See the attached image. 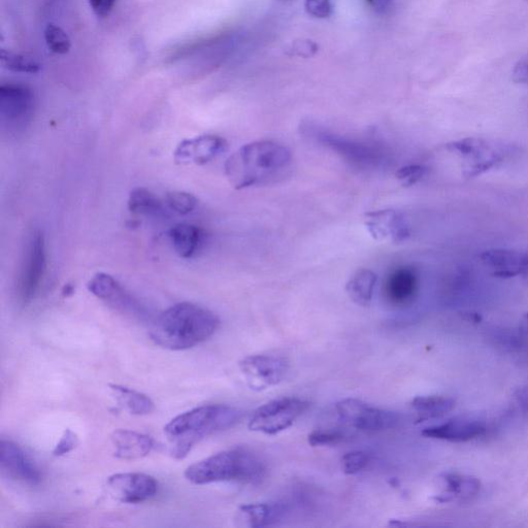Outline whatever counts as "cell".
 I'll list each match as a JSON object with an SVG mask.
<instances>
[{
    "mask_svg": "<svg viewBox=\"0 0 528 528\" xmlns=\"http://www.w3.org/2000/svg\"><path fill=\"white\" fill-rule=\"evenodd\" d=\"M220 320L212 311L191 303H180L165 310L154 322L151 340L159 347L182 351L210 339Z\"/></svg>",
    "mask_w": 528,
    "mask_h": 528,
    "instance_id": "6da1fadb",
    "label": "cell"
},
{
    "mask_svg": "<svg viewBox=\"0 0 528 528\" xmlns=\"http://www.w3.org/2000/svg\"><path fill=\"white\" fill-rule=\"evenodd\" d=\"M292 162L287 147L273 141H257L230 155L224 165L227 180L237 190L268 183L285 172Z\"/></svg>",
    "mask_w": 528,
    "mask_h": 528,
    "instance_id": "7a4b0ae2",
    "label": "cell"
},
{
    "mask_svg": "<svg viewBox=\"0 0 528 528\" xmlns=\"http://www.w3.org/2000/svg\"><path fill=\"white\" fill-rule=\"evenodd\" d=\"M242 418V412L226 405L202 406L174 418L164 427L176 459L185 458L203 439L226 431Z\"/></svg>",
    "mask_w": 528,
    "mask_h": 528,
    "instance_id": "3957f363",
    "label": "cell"
},
{
    "mask_svg": "<svg viewBox=\"0 0 528 528\" xmlns=\"http://www.w3.org/2000/svg\"><path fill=\"white\" fill-rule=\"evenodd\" d=\"M184 475L195 485L230 481L258 484L267 476V465L254 452L236 448L195 462Z\"/></svg>",
    "mask_w": 528,
    "mask_h": 528,
    "instance_id": "277c9868",
    "label": "cell"
},
{
    "mask_svg": "<svg viewBox=\"0 0 528 528\" xmlns=\"http://www.w3.org/2000/svg\"><path fill=\"white\" fill-rule=\"evenodd\" d=\"M46 271V243L41 230L32 231L25 245L17 281V299L22 306L35 299Z\"/></svg>",
    "mask_w": 528,
    "mask_h": 528,
    "instance_id": "5b68a950",
    "label": "cell"
},
{
    "mask_svg": "<svg viewBox=\"0 0 528 528\" xmlns=\"http://www.w3.org/2000/svg\"><path fill=\"white\" fill-rule=\"evenodd\" d=\"M310 407L309 402L297 398H282L258 408L250 418V431L275 436L299 419Z\"/></svg>",
    "mask_w": 528,
    "mask_h": 528,
    "instance_id": "8992f818",
    "label": "cell"
},
{
    "mask_svg": "<svg viewBox=\"0 0 528 528\" xmlns=\"http://www.w3.org/2000/svg\"><path fill=\"white\" fill-rule=\"evenodd\" d=\"M338 419L362 433H378L396 426L398 415L356 399H345L336 404Z\"/></svg>",
    "mask_w": 528,
    "mask_h": 528,
    "instance_id": "52a82bcc",
    "label": "cell"
},
{
    "mask_svg": "<svg viewBox=\"0 0 528 528\" xmlns=\"http://www.w3.org/2000/svg\"><path fill=\"white\" fill-rule=\"evenodd\" d=\"M446 148L464 159L466 162L464 175L467 178L478 177L497 167L504 161L506 155L501 147L476 138L453 142L446 145Z\"/></svg>",
    "mask_w": 528,
    "mask_h": 528,
    "instance_id": "ba28073f",
    "label": "cell"
},
{
    "mask_svg": "<svg viewBox=\"0 0 528 528\" xmlns=\"http://www.w3.org/2000/svg\"><path fill=\"white\" fill-rule=\"evenodd\" d=\"M248 384L255 391L267 390L280 384L289 370L287 359L275 355H250L239 363Z\"/></svg>",
    "mask_w": 528,
    "mask_h": 528,
    "instance_id": "9c48e42d",
    "label": "cell"
},
{
    "mask_svg": "<svg viewBox=\"0 0 528 528\" xmlns=\"http://www.w3.org/2000/svg\"><path fill=\"white\" fill-rule=\"evenodd\" d=\"M107 488L111 497L117 502L140 504L155 497L158 483L146 474L121 473L108 479Z\"/></svg>",
    "mask_w": 528,
    "mask_h": 528,
    "instance_id": "30bf717a",
    "label": "cell"
},
{
    "mask_svg": "<svg viewBox=\"0 0 528 528\" xmlns=\"http://www.w3.org/2000/svg\"><path fill=\"white\" fill-rule=\"evenodd\" d=\"M87 288L98 300L123 314L141 317L144 309L114 277L98 273L88 282Z\"/></svg>",
    "mask_w": 528,
    "mask_h": 528,
    "instance_id": "8fae6325",
    "label": "cell"
},
{
    "mask_svg": "<svg viewBox=\"0 0 528 528\" xmlns=\"http://www.w3.org/2000/svg\"><path fill=\"white\" fill-rule=\"evenodd\" d=\"M35 109V94L27 86L6 84L0 87V118L9 127H20Z\"/></svg>",
    "mask_w": 528,
    "mask_h": 528,
    "instance_id": "7c38bea8",
    "label": "cell"
},
{
    "mask_svg": "<svg viewBox=\"0 0 528 528\" xmlns=\"http://www.w3.org/2000/svg\"><path fill=\"white\" fill-rule=\"evenodd\" d=\"M365 225L373 239L400 244L410 238V227L404 216L394 210H379L365 215Z\"/></svg>",
    "mask_w": 528,
    "mask_h": 528,
    "instance_id": "4fadbf2b",
    "label": "cell"
},
{
    "mask_svg": "<svg viewBox=\"0 0 528 528\" xmlns=\"http://www.w3.org/2000/svg\"><path fill=\"white\" fill-rule=\"evenodd\" d=\"M227 142L219 136L206 135L182 141L174 152L178 164L205 165L227 149Z\"/></svg>",
    "mask_w": 528,
    "mask_h": 528,
    "instance_id": "5bb4252c",
    "label": "cell"
},
{
    "mask_svg": "<svg viewBox=\"0 0 528 528\" xmlns=\"http://www.w3.org/2000/svg\"><path fill=\"white\" fill-rule=\"evenodd\" d=\"M0 467L9 477L30 485H37L42 480L37 466L23 449L12 441L0 442Z\"/></svg>",
    "mask_w": 528,
    "mask_h": 528,
    "instance_id": "9a60e30c",
    "label": "cell"
},
{
    "mask_svg": "<svg viewBox=\"0 0 528 528\" xmlns=\"http://www.w3.org/2000/svg\"><path fill=\"white\" fill-rule=\"evenodd\" d=\"M480 260L493 277L511 279L528 273V252L493 249L483 252Z\"/></svg>",
    "mask_w": 528,
    "mask_h": 528,
    "instance_id": "2e32d148",
    "label": "cell"
},
{
    "mask_svg": "<svg viewBox=\"0 0 528 528\" xmlns=\"http://www.w3.org/2000/svg\"><path fill=\"white\" fill-rule=\"evenodd\" d=\"M486 433L485 425L468 418H453L442 424L423 429L422 436L428 439L451 443H466L482 437Z\"/></svg>",
    "mask_w": 528,
    "mask_h": 528,
    "instance_id": "e0dca14e",
    "label": "cell"
},
{
    "mask_svg": "<svg viewBox=\"0 0 528 528\" xmlns=\"http://www.w3.org/2000/svg\"><path fill=\"white\" fill-rule=\"evenodd\" d=\"M114 456L122 460H137L148 456L153 448L151 437L128 429H117L111 437Z\"/></svg>",
    "mask_w": 528,
    "mask_h": 528,
    "instance_id": "ac0fdd59",
    "label": "cell"
},
{
    "mask_svg": "<svg viewBox=\"0 0 528 528\" xmlns=\"http://www.w3.org/2000/svg\"><path fill=\"white\" fill-rule=\"evenodd\" d=\"M418 289V277L411 268H400L386 280V299L394 306H405L413 299Z\"/></svg>",
    "mask_w": 528,
    "mask_h": 528,
    "instance_id": "d6986e66",
    "label": "cell"
},
{
    "mask_svg": "<svg viewBox=\"0 0 528 528\" xmlns=\"http://www.w3.org/2000/svg\"><path fill=\"white\" fill-rule=\"evenodd\" d=\"M444 490L435 500L439 503L466 502L478 495L481 482L475 477L448 473L442 476Z\"/></svg>",
    "mask_w": 528,
    "mask_h": 528,
    "instance_id": "ffe728a7",
    "label": "cell"
},
{
    "mask_svg": "<svg viewBox=\"0 0 528 528\" xmlns=\"http://www.w3.org/2000/svg\"><path fill=\"white\" fill-rule=\"evenodd\" d=\"M170 239L176 253L185 259L193 257L204 241V231L200 227L179 223L170 231Z\"/></svg>",
    "mask_w": 528,
    "mask_h": 528,
    "instance_id": "44dd1931",
    "label": "cell"
},
{
    "mask_svg": "<svg viewBox=\"0 0 528 528\" xmlns=\"http://www.w3.org/2000/svg\"><path fill=\"white\" fill-rule=\"evenodd\" d=\"M378 277L369 269L355 272L346 285L350 300L360 307H368L374 296Z\"/></svg>",
    "mask_w": 528,
    "mask_h": 528,
    "instance_id": "7402d4cb",
    "label": "cell"
},
{
    "mask_svg": "<svg viewBox=\"0 0 528 528\" xmlns=\"http://www.w3.org/2000/svg\"><path fill=\"white\" fill-rule=\"evenodd\" d=\"M286 511L283 504H251L240 508V518L250 527H266L280 521Z\"/></svg>",
    "mask_w": 528,
    "mask_h": 528,
    "instance_id": "603a6c76",
    "label": "cell"
},
{
    "mask_svg": "<svg viewBox=\"0 0 528 528\" xmlns=\"http://www.w3.org/2000/svg\"><path fill=\"white\" fill-rule=\"evenodd\" d=\"M114 398L128 413L146 416L154 412L155 405L146 394L118 384H110Z\"/></svg>",
    "mask_w": 528,
    "mask_h": 528,
    "instance_id": "cb8c5ba5",
    "label": "cell"
},
{
    "mask_svg": "<svg viewBox=\"0 0 528 528\" xmlns=\"http://www.w3.org/2000/svg\"><path fill=\"white\" fill-rule=\"evenodd\" d=\"M128 210L132 214L162 218L167 216L163 203L159 198L146 188L132 190L128 197Z\"/></svg>",
    "mask_w": 528,
    "mask_h": 528,
    "instance_id": "d4e9b609",
    "label": "cell"
},
{
    "mask_svg": "<svg viewBox=\"0 0 528 528\" xmlns=\"http://www.w3.org/2000/svg\"><path fill=\"white\" fill-rule=\"evenodd\" d=\"M455 400L442 395L417 396L411 407L417 413L419 420L440 418L455 408Z\"/></svg>",
    "mask_w": 528,
    "mask_h": 528,
    "instance_id": "484cf974",
    "label": "cell"
},
{
    "mask_svg": "<svg viewBox=\"0 0 528 528\" xmlns=\"http://www.w3.org/2000/svg\"><path fill=\"white\" fill-rule=\"evenodd\" d=\"M3 68L21 74H38L41 71V64L32 57L15 53L6 49L0 52Z\"/></svg>",
    "mask_w": 528,
    "mask_h": 528,
    "instance_id": "4316f807",
    "label": "cell"
},
{
    "mask_svg": "<svg viewBox=\"0 0 528 528\" xmlns=\"http://www.w3.org/2000/svg\"><path fill=\"white\" fill-rule=\"evenodd\" d=\"M45 41L48 48L55 54H68L72 48L68 33L53 23H49L45 28Z\"/></svg>",
    "mask_w": 528,
    "mask_h": 528,
    "instance_id": "83f0119b",
    "label": "cell"
},
{
    "mask_svg": "<svg viewBox=\"0 0 528 528\" xmlns=\"http://www.w3.org/2000/svg\"><path fill=\"white\" fill-rule=\"evenodd\" d=\"M197 198L185 191H172L167 194V205L168 207L180 214L188 215L192 213L197 207Z\"/></svg>",
    "mask_w": 528,
    "mask_h": 528,
    "instance_id": "f1b7e54d",
    "label": "cell"
},
{
    "mask_svg": "<svg viewBox=\"0 0 528 528\" xmlns=\"http://www.w3.org/2000/svg\"><path fill=\"white\" fill-rule=\"evenodd\" d=\"M370 454L363 451H352L342 457V470L346 475L353 476L367 469L370 464Z\"/></svg>",
    "mask_w": 528,
    "mask_h": 528,
    "instance_id": "f546056e",
    "label": "cell"
},
{
    "mask_svg": "<svg viewBox=\"0 0 528 528\" xmlns=\"http://www.w3.org/2000/svg\"><path fill=\"white\" fill-rule=\"evenodd\" d=\"M343 434L335 431H315L308 437L309 444L312 447L333 446L344 441Z\"/></svg>",
    "mask_w": 528,
    "mask_h": 528,
    "instance_id": "4dcf8cb0",
    "label": "cell"
},
{
    "mask_svg": "<svg viewBox=\"0 0 528 528\" xmlns=\"http://www.w3.org/2000/svg\"><path fill=\"white\" fill-rule=\"evenodd\" d=\"M426 168L422 165H407L395 173L396 179H398L404 186L410 187L418 183L426 174Z\"/></svg>",
    "mask_w": 528,
    "mask_h": 528,
    "instance_id": "1f68e13d",
    "label": "cell"
},
{
    "mask_svg": "<svg viewBox=\"0 0 528 528\" xmlns=\"http://www.w3.org/2000/svg\"><path fill=\"white\" fill-rule=\"evenodd\" d=\"M306 11L309 15L319 19H326L333 14L332 0H306Z\"/></svg>",
    "mask_w": 528,
    "mask_h": 528,
    "instance_id": "d6a6232c",
    "label": "cell"
},
{
    "mask_svg": "<svg viewBox=\"0 0 528 528\" xmlns=\"http://www.w3.org/2000/svg\"><path fill=\"white\" fill-rule=\"evenodd\" d=\"M79 445L78 436L71 431V429H65L60 441L57 443L53 450V455L56 457L69 454L77 448Z\"/></svg>",
    "mask_w": 528,
    "mask_h": 528,
    "instance_id": "836d02e7",
    "label": "cell"
},
{
    "mask_svg": "<svg viewBox=\"0 0 528 528\" xmlns=\"http://www.w3.org/2000/svg\"><path fill=\"white\" fill-rule=\"evenodd\" d=\"M116 2L117 0H88L92 11L99 18L108 17L112 13Z\"/></svg>",
    "mask_w": 528,
    "mask_h": 528,
    "instance_id": "e575fe53",
    "label": "cell"
},
{
    "mask_svg": "<svg viewBox=\"0 0 528 528\" xmlns=\"http://www.w3.org/2000/svg\"><path fill=\"white\" fill-rule=\"evenodd\" d=\"M512 77L515 83L528 85V58L516 63Z\"/></svg>",
    "mask_w": 528,
    "mask_h": 528,
    "instance_id": "d590c367",
    "label": "cell"
},
{
    "mask_svg": "<svg viewBox=\"0 0 528 528\" xmlns=\"http://www.w3.org/2000/svg\"><path fill=\"white\" fill-rule=\"evenodd\" d=\"M292 52L297 56L309 57L317 52V45L311 41L297 42L293 45Z\"/></svg>",
    "mask_w": 528,
    "mask_h": 528,
    "instance_id": "8d00e7d4",
    "label": "cell"
},
{
    "mask_svg": "<svg viewBox=\"0 0 528 528\" xmlns=\"http://www.w3.org/2000/svg\"><path fill=\"white\" fill-rule=\"evenodd\" d=\"M393 0H367L368 5L376 12L385 11Z\"/></svg>",
    "mask_w": 528,
    "mask_h": 528,
    "instance_id": "74e56055",
    "label": "cell"
},
{
    "mask_svg": "<svg viewBox=\"0 0 528 528\" xmlns=\"http://www.w3.org/2000/svg\"><path fill=\"white\" fill-rule=\"evenodd\" d=\"M521 328L523 332L528 335V313L523 317L521 321Z\"/></svg>",
    "mask_w": 528,
    "mask_h": 528,
    "instance_id": "f35d334b",
    "label": "cell"
},
{
    "mask_svg": "<svg viewBox=\"0 0 528 528\" xmlns=\"http://www.w3.org/2000/svg\"><path fill=\"white\" fill-rule=\"evenodd\" d=\"M524 278H525L526 284L528 285V273L524 275Z\"/></svg>",
    "mask_w": 528,
    "mask_h": 528,
    "instance_id": "ab89813d",
    "label": "cell"
}]
</instances>
